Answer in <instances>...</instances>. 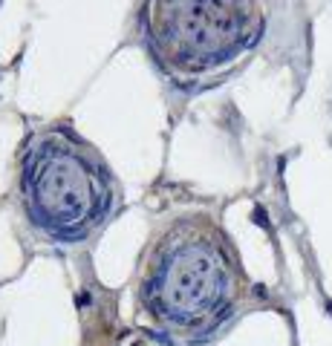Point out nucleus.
<instances>
[{
    "label": "nucleus",
    "instance_id": "obj_2",
    "mask_svg": "<svg viewBox=\"0 0 332 346\" xmlns=\"http://www.w3.org/2000/svg\"><path fill=\"white\" fill-rule=\"evenodd\" d=\"M20 202L32 228L61 245L96 237L118 208L107 159L70 124L32 133L20 156Z\"/></svg>",
    "mask_w": 332,
    "mask_h": 346
},
{
    "label": "nucleus",
    "instance_id": "obj_3",
    "mask_svg": "<svg viewBox=\"0 0 332 346\" xmlns=\"http://www.w3.org/2000/svg\"><path fill=\"white\" fill-rule=\"evenodd\" d=\"M263 0H144L142 29L162 70L199 78L234 64L263 35Z\"/></svg>",
    "mask_w": 332,
    "mask_h": 346
},
{
    "label": "nucleus",
    "instance_id": "obj_1",
    "mask_svg": "<svg viewBox=\"0 0 332 346\" xmlns=\"http://www.w3.org/2000/svg\"><path fill=\"white\" fill-rule=\"evenodd\" d=\"M249 294L237 248L208 213H182L156 231L136 277V303L162 337L199 346L217 337Z\"/></svg>",
    "mask_w": 332,
    "mask_h": 346
}]
</instances>
